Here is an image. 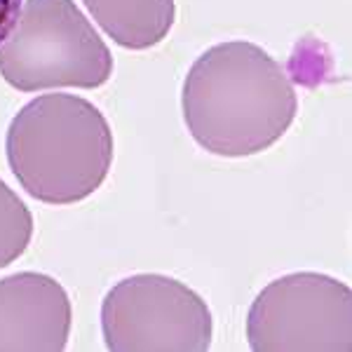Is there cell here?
<instances>
[{
    "label": "cell",
    "instance_id": "6",
    "mask_svg": "<svg viewBox=\"0 0 352 352\" xmlns=\"http://www.w3.org/2000/svg\"><path fill=\"white\" fill-rule=\"evenodd\" d=\"M73 324L66 289L43 272L0 280V352H61Z\"/></svg>",
    "mask_w": 352,
    "mask_h": 352
},
{
    "label": "cell",
    "instance_id": "4",
    "mask_svg": "<svg viewBox=\"0 0 352 352\" xmlns=\"http://www.w3.org/2000/svg\"><path fill=\"white\" fill-rule=\"evenodd\" d=\"M101 333L111 352H207L214 322L188 285L160 272H139L101 300Z\"/></svg>",
    "mask_w": 352,
    "mask_h": 352
},
{
    "label": "cell",
    "instance_id": "2",
    "mask_svg": "<svg viewBox=\"0 0 352 352\" xmlns=\"http://www.w3.org/2000/svg\"><path fill=\"white\" fill-rule=\"evenodd\" d=\"M113 148L106 116L76 94L36 96L5 136L14 179L31 197L54 207L94 195L111 172Z\"/></svg>",
    "mask_w": 352,
    "mask_h": 352
},
{
    "label": "cell",
    "instance_id": "3",
    "mask_svg": "<svg viewBox=\"0 0 352 352\" xmlns=\"http://www.w3.org/2000/svg\"><path fill=\"white\" fill-rule=\"evenodd\" d=\"M0 76L19 92L96 89L113 76V54L76 0H24L0 43Z\"/></svg>",
    "mask_w": 352,
    "mask_h": 352
},
{
    "label": "cell",
    "instance_id": "5",
    "mask_svg": "<svg viewBox=\"0 0 352 352\" xmlns=\"http://www.w3.org/2000/svg\"><path fill=\"white\" fill-rule=\"evenodd\" d=\"M254 352H350L352 292L322 272L272 280L247 315Z\"/></svg>",
    "mask_w": 352,
    "mask_h": 352
},
{
    "label": "cell",
    "instance_id": "7",
    "mask_svg": "<svg viewBox=\"0 0 352 352\" xmlns=\"http://www.w3.org/2000/svg\"><path fill=\"white\" fill-rule=\"evenodd\" d=\"M96 24L124 50H151L169 36L174 0H82Z\"/></svg>",
    "mask_w": 352,
    "mask_h": 352
},
{
    "label": "cell",
    "instance_id": "9",
    "mask_svg": "<svg viewBox=\"0 0 352 352\" xmlns=\"http://www.w3.org/2000/svg\"><path fill=\"white\" fill-rule=\"evenodd\" d=\"M21 12V0H0V43L10 36Z\"/></svg>",
    "mask_w": 352,
    "mask_h": 352
},
{
    "label": "cell",
    "instance_id": "1",
    "mask_svg": "<svg viewBox=\"0 0 352 352\" xmlns=\"http://www.w3.org/2000/svg\"><path fill=\"white\" fill-rule=\"evenodd\" d=\"M184 122L204 151L249 157L282 139L298 111L289 73L247 41L209 47L195 59L181 92Z\"/></svg>",
    "mask_w": 352,
    "mask_h": 352
},
{
    "label": "cell",
    "instance_id": "8",
    "mask_svg": "<svg viewBox=\"0 0 352 352\" xmlns=\"http://www.w3.org/2000/svg\"><path fill=\"white\" fill-rule=\"evenodd\" d=\"M33 214L16 192L0 179V268H8L28 249Z\"/></svg>",
    "mask_w": 352,
    "mask_h": 352
}]
</instances>
